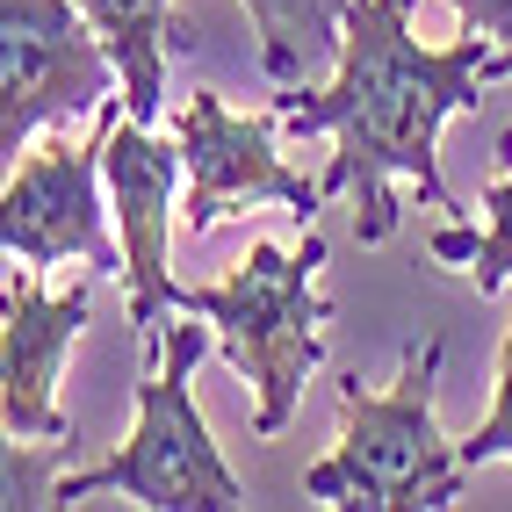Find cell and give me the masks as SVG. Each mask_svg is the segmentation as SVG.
<instances>
[{
  "label": "cell",
  "instance_id": "cell-1",
  "mask_svg": "<svg viewBox=\"0 0 512 512\" xmlns=\"http://www.w3.org/2000/svg\"><path fill=\"white\" fill-rule=\"evenodd\" d=\"M512 80V51L484 29H462L455 44L412 37V0H354L339 29V65L325 94H275L282 130L339 145L325 166V195H354V238L383 246L397 231L390 181H419L433 210H455L440 181V123L476 109V87Z\"/></svg>",
  "mask_w": 512,
  "mask_h": 512
},
{
  "label": "cell",
  "instance_id": "cell-2",
  "mask_svg": "<svg viewBox=\"0 0 512 512\" xmlns=\"http://www.w3.org/2000/svg\"><path fill=\"white\" fill-rule=\"evenodd\" d=\"M440 339H419L397 361V383L368 390L361 375L339 383V440L303 469V498L318 505H375V512H440L462 498V440L433 419Z\"/></svg>",
  "mask_w": 512,
  "mask_h": 512
},
{
  "label": "cell",
  "instance_id": "cell-3",
  "mask_svg": "<svg viewBox=\"0 0 512 512\" xmlns=\"http://www.w3.org/2000/svg\"><path fill=\"white\" fill-rule=\"evenodd\" d=\"M325 267V238L303 231V253H282L253 238L246 260L224 282H181V318H210L217 325V354L231 361V375L253 390V433L275 440L303 397V375L325 361V318L332 303L311 289V275Z\"/></svg>",
  "mask_w": 512,
  "mask_h": 512
},
{
  "label": "cell",
  "instance_id": "cell-4",
  "mask_svg": "<svg viewBox=\"0 0 512 512\" xmlns=\"http://www.w3.org/2000/svg\"><path fill=\"white\" fill-rule=\"evenodd\" d=\"M202 325H174L159 347H145L138 426H130V440L109 462H94L80 476H58V505L94 498V491H123V498L159 505V512H231V505H246V484L217 455L210 419L195 404V368L210 354V332Z\"/></svg>",
  "mask_w": 512,
  "mask_h": 512
},
{
  "label": "cell",
  "instance_id": "cell-5",
  "mask_svg": "<svg viewBox=\"0 0 512 512\" xmlns=\"http://www.w3.org/2000/svg\"><path fill=\"white\" fill-rule=\"evenodd\" d=\"M123 65L101 44L80 0H0V152H29L51 123L101 116L116 101Z\"/></svg>",
  "mask_w": 512,
  "mask_h": 512
},
{
  "label": "cell",
  "instance_id": "cell-6",
  "mask_svg": "<svg viewBox=\"0 0 512 512\" xmlns=\"http://www.w3.org/2000/svg\"><path fill=\"white\" fill-rule=\"evenodd\" d=\"M109 116V138H101V174H109V210H116V238H123V289H130V325H138L145 347H159V318L181 311V282H174V238H181V138L166 145L152 123L130 116V101Z\"/></svg>",
  "mask_w": 512,
  "mask_h": 512
},
{
  "label": "cell",
  "instance_id": "cell-7",
  "mask_svg": "<svg viewBox=\"0 0 512 512\" xmlns=\"http://www.w3.org/2000/svg\"><path fill=\"white\" fill-rule=\"evenodd\" d=\"M275 123L267 116H231L224 94H188V109L174 123L181 159H188V202H181V238H210L217 224L260 210V202H282L296 224H311L325 210V181H303L296 166L275 152Z\"/></svg>",
  "mask_w": 512,
  "mask_h": 512
},
{
  "label": "cell",
  "instance_id": "cell-8",
  "mask_svg": "<svg viewBox=\"0 0 512 512\" xmlns=\"http://www.w3.org/2000/svg\"><path fill=\"white\" fill-rule=\"evenodd\" d=\"M101 138H109V116H101ZM101 138L73 145L65 123H51V138L37 152H22V166H8V188H0V246H8V260H29V267L87 260V267L123 275V246H109L116 210H109V174H101Z\"/></svg>",
  "mask_w": 512,
  "mask_h": 512
},
{
  "label": "cell",
  "instance_id": "cell-9",
  "mask_svg": "<svg viewBox=\"0 0 512 512\" xmlns=\"http://www.w3.org/2000/svg\"><path fill=\"white\" fill-rule=\"evenodd\" d=\"M87 311V282L51 296L44 267L22 260L8 275V296H0V433L8 440H80V426L58 412V375L87 332Z\"/></svg>",
  "mask_w": 512,
  "mask_h": 512
},
{
  "label": "cell",
  "instance_id": "cell-10",
  "mask_svg": "<svg viewBox=\"0 0 512 512\" xmlns=\"http://www.w3.org/2000/svg\"><path fill=\"white\" fill-rule=\"evenodd\" d=\"M101 44L123 65V101L138 123H159L166 109V51H195V29L166 0H80Z\"/></svg>",
  "mask_w": 512,
  "mask_h": 512
},
{
  "label": "cell",
  "instance_id": "cell-11",
  "mask_svg": "<svg viewBox=\"0 0 512 512\" xmlns=\"http://www.w3.org/2000/svg\"><path fill=\"white\" fill-rule=\"evenodd\" d=\"M347 8H354V0H246L253 37H260V73L275 87L311 80L325 58H339Z\"/></svg>",
  "mask_w": 512,
  "mask_h": 512
},
{
  "label": "cell",
  "instance_id": "cell-12",
  "mask_svg": "<svg viewBox=\"0 0 512 512\" xmlns=\"http://www.w3.org/2000/svg\"><path fill=\"white\" fill-rule=\"evenodd\" d=\"M426 253L433 260H448V267H469L476 275V296H498L512 282V174H498L484 188V231H433L426 238Z\"/></svg>",
  "mask_w": 512,
  "mask_h": 512
},
{
  "label": "cell",
  "instance_id": "cell-13",
  "mask_svg": "<svg viewBox=\"0 0 512 512\" xmlns=\"http://www.w3.org/2000/svg\"><path fill=\"white\" fill-rule=\"evenodd\" d=\"M80 455V440H8V512H37V505H58V476L51 462H73Z\"/></svg>",
  "mask_w": 512,
  "mask_h": 512
},
{
  "label": "cell",
  "instance_id": "cell-14",
  "mask_svg": "<svg viewBox=\"0 0 512 512\" xmlns=\"http://www.w3.org/2000/svg\"><path fill=\"white\" fill-rule=\"evenodd\" d=\"M462 462H469V469L512 462V325H505V347H498V397H491L484 426L462 433Z\"/></svg>",
  "mask_w": 512,
  "mask_h": 512
},
{
  "label": "cell",
  "instance_id": "cell-15",
  "mask_svg": "<svg viewBox=\"0 0 512 512\" xmlns=\"http://www.w3.org/2000/svg\"><path fill=\"white\" fill-rule=\"evenodd\" d=\"M448 8L462 15V29H484L491 44L512 51V0H448Z\"/></svg>",
  "mask_w": 512,
  "mask_h": 512
},
{
  "label": "cell",
  "instance_id": "cell-16",
  "mask_svg": "<svg viewBox=\"0 0 512 512\" xmlns=\"http://www.w3.org/2000/svg\"><path fill=\"white\" fill-rule=\"evenodd\" d=\"M498 166H505V174H512V123H505V138H498V152H491Z\"/></svg>",
  "mask_w": 512,
  "mask_h": 512
}]
</instances>
